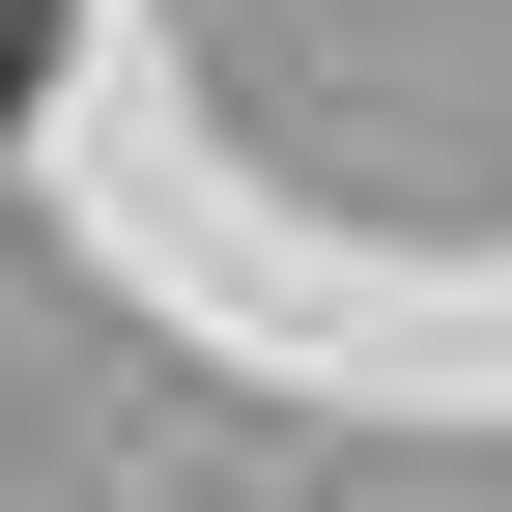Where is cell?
Returning a JSON list of instances; mask_svg holds the SVG:
<instances>
[{
	"instance_id": "cell-1",
	"label": "cell",
	"mask_w": 512,
	"mask_h": 512,
	"mask_svg": "<svg viewBox=\"0 0 512 512\" xmlns=\"http://www.w3.org/2000/svg\"><path fill=\"white\" fill-rule=\"evenodd\" d=\"M29 57H57V0H0V114H29Z\"/></svg>"
}]
</instances>
